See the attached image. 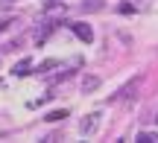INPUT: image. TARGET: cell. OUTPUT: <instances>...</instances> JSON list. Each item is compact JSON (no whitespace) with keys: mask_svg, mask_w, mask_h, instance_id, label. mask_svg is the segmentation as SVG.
I'll return each instance as SVG.
<instances>
[{"mask_svg":"<svg viewBox=\"0 0 158 143\" xmlns=\"http://www.w3.org/2000/svg\"><path fill=\"white\" fill-rule=\"evenodd\" d=\"M29 70H32V62H29V58H23V62L15 64V70H12V73H15V76H27Z\"/></svg>","mask_w":158,"mask_h":143,"instance_id":"cell-7","label":"cell"},{"mask_svg":"<svg viewBox=\"0 0 158 143\" xmlns=\"http://www.w3.org/2000/svg\"><path fill=\"white\" fill-rule=\"evenodd\" d=\"M138 143H158V134L155 132H143V134H138Z\"/></svg>","mask_w":158,"mask_h":143,"instance_id":"cell-10","label":"cell"},{"mask_svg":"<svg viewBox=\"0 0 158 143\" xmlns=\"http://www.w3.org/2000/svg\"><path fill=\"white\" fill-rule=\"evenodd\" d=\"M56 67H59L56 58H47V62H41L38 67H35V73H47V70H56Z\"/></svg>","mask_w":158,"mask_h":143,"instance_id":"cell-8","label":"cell"},{"mask_svg":"<svg viewBox=\"0 0 158 143\" xmlns=\"http://www.w3.org/2000/svg\"><path fill=\"white\" fill-rule=\"evenodd\" d=\"M100 88V76H85L82 79V93H94Z\"/></svg>","mask_w":158,"mask_h":143,"instance_id":"cell-5","label":"cell"},{"mask_svg":"<svg viewBox=\"0 0 158 143\" xmlns=\"http://www.w3.org/2000/svg\"><path fill=\"white\" fill-rule=\"evenodd\" d=\"M155 123H158V117H155Z\"/></svg>","mask_w":158,"mask_h":143,"instance_id":"cell-13","label":"cell"},{"mask_svg":"<svg viewBox=\"0 0 158 143\" xmlns=\"http://www.w3.org/2000/svg\"><path fill=\"white\" fill-rule=\"evenodd\" d=\"M100 123H102V111H91V114H85L82 123H79V134H82V137H91V134L100 129Z\"/></svg>","mask_w":158,"mask_h":143,"instance_id":"cell-2","label":"cell"},{"mask_svg":"<svg viewBox=\"0 0 158 143\" xmlns=\"http://www.w3.org/2000/svg\"><path fill=\"white\" fill-rule=\"evenodd\" d=\"M70 29H73V35H76L79 41H85V44H91V41H94V29H91L88 23L73 21V23H70Z\"/></svg>","mask_w":158,"mask_h":143,"instance_id":"cell-4","label":"cell"},{"mask_svg":"<svg viewBox=\"0 0 158 143\" xmlns=\"http://www.w3.org/2000/svg\"><path fill=\"white\" fill-rule=\"evenodd\" d=\"M141 85H143V76H135V79H129L111 99H114V102H132V99L138 97V91H141Z\"/></svg>","mask_w":158,"mask_h":143,"instance_id":"cell-1","label":"cell"},{"mask_svg":"<svg viewBox=\"0 0 158 143\" xmlns=\"http://www.w3.org/2000/svg\"><path fill=\"white\" fill-rule=\"evenodd\" d=\"M9 23H12V18H0V32H3V29L9 26Z\"/></svg>","mask_w":158,"mask_h":143,"instance_id":"cell-12","label":"cell"},{"mask_svg":"<svg viewBox=\"0 0 158 143\" xmlns=\"http://www.w3.org/2000/svg\"><path fill=\"white\" fill-rule=\"evenodd\" d=\"M64 117H68V111H64V108H59V111H50L44 120H47V123H56V120H64Z\"/></svg>","mask_w":158,"mask_h":143,"instance_id":"cell-9","label":"cell"},{"mask_svg":"<svg viewBox=\"0 0 158 143\" xmlns=\"http://www.w3.org/2000/svg\"><path fill=\"white\" fill-rule=\"evenodd\" d=\"M102 9V0H82L79 3V12H100Z\"/></svg>","mask_w":158,"mask_h":143,"instance_id":"cell-6","label":"cell"},{"mask_svg":"<svg viewBox=\"0 0 158 143\" xmlns=\"http://www.w3.org/2000/svg\"><path fill=\"white\" fill-rule=\"evenodd\" d=\"M117 12H120V15H132V12H135V9H132L129 3H120V9H117Z\"/></svg>","mask_w":158,"mask_h":143,"instance_id":"cell-11","label":"cell"},{"mask_svg":"<svg viewBox=\"0 0 158 143\" xmlns=\"http://www.w3.org/2000/svg\"><path fill=\"white\" fill-rule=\"evenodd\" d=\"M56 26H59V21H56V18H53V21L38 23V29H35V44H44V41L50 38V32H56Z\"/></svg>","mask_w":158,"mask_h":143,"instance_id":"cell-3","label":"cell"}]
</instances>
